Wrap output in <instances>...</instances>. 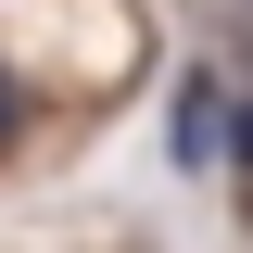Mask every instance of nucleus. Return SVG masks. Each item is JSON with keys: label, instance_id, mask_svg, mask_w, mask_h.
Listing matches in <instances>:
<instances>
[{"label": "nucleus", "instance_id": "1", "mask_svg": "<svg viewBox=\"0 0 253 253\" xmlns=\"http://www.w3.org/2000/svg\"><path fill=\"white\" fill-rule=\"evenodd\" d=\"M165 152L203 177V165H228V89L215 76H177V101H165Z\"/></svg>", "mask_w": 253, "mask_h": 253}, {"label": "nucleus", "instance_id": "2", "mask_svg": "<svg viewBox=\"0 0 253 253\" xmlns=\"http://www.w3.org/2000/svg\"><path fill=\"white\" fill-rule=\"evenodd\" d=\"M26 139V89H13V63H0V152Z\"/></svg>", "mask_w": 253, "mask_h": 253}, {"label": "nucleus", "instance_id": "3", "mask_svg": "<svg viewBox=\"0 0 253 253\" xmlns=\"http://www.w3.org/2000/svg\"><path fill=\"white\" fill-rule=\"evenodd\" d=\"M228 152H241V177H253V101H241V114H228Z\"/></svg>", "mask_w": 253, "mask_h": 253}]
</instances>
